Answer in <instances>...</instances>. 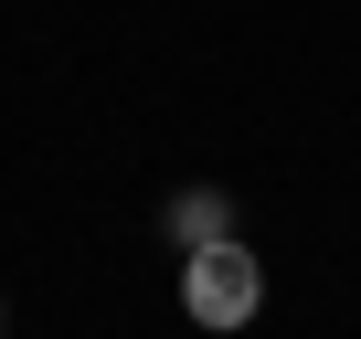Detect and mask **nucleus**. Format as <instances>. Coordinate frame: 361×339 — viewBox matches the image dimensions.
Segmentation results:
<instances>
[{
	"label": "nucleus",
	"instance_id": "obj_2",
	"mask_svg": "<svg viewBox=\"0 0 361 339\" xmlns=\"http://www.w3.org/2000/svg\"><path fill=\"white\" fill-rule=\"evenodd\" d=\"M170 234L192 244V255H202V244H224V202H213V191H192V202H170Z\"/></svg>",
	"mask_w": 361,
	"mask_h": 339
},
{
	"label": "nucleus",
	"instance_id": "obj_1",
	"mask_svg": "<svg viewBox=\"0 0 361 339\" xmlns=\"http://www.w3.org/2000/svg\"><path fill=\"white\" fill-rule=\"evenodd\" d=\"M180 307H192V328H245L266 307V255H245L234 234L202 244V255H180Z\"/></svg>",
	"mask_w": 361,
	"mask_h": 339
}]
</instances>
